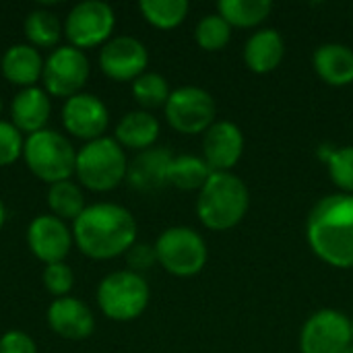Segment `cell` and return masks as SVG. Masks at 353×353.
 I'll list each match as a JSON object with an SVG mask.
<instances>
[{
    "label": "cell",
    "mask_w": 353,
    "mask_h": 353,
    "mask_svg": "<svg viewBox=\"0 0 353 353\" xmlns=\"http://www.w3.org/2000/svg\"><path fill=\"white\" fill-rule=\"evenodd\" d=\"M0 353H37V345L29 333L10 329L0 335Z\"/></svg>",
    "instance_id": "836d02e7"
},
{
    "label": "cell",
    "mask_w": 353,
    "mask_h": 353,
    "mask_svg": "<svg viewBox=\"0 0 353 353\" xmlns=\"http://www.w3.org/2000/svg\"><path fill=\"white\" fill-rule=\"evenodd\" d=\"M163 112L168 124L174 130L182 134H199L215 122L217 103L207 89L196 85H182L172 89Z\"/></svg>",
    "instance_id": "30bf717a"
},
{
    "label": "cell",
    "mask_w": 353,
    "mask_h": 353,
    "mask_svg": "<svg viewBox=\"0 0 353 353\" xmlns=\"http://www.w3.org/2000/svg\"><path fill=\"white\" fill-rule=\"evenodd\" d=\"M27 246L31 254L43 265L64 263L74 246L72 228L66 221L54 217L52 213H41L27 225Z\"/></svg>",
    "instance_id": "5bb4252c"
},
{
    "label": "cell",
    "mask_w": 353,
    "mask_h": 353,
    "mask_svg": "<svg viewBox=\"0 0 353 353\" xmlns=\"http://www.w3.org/2000/svg\"><path fill=\"white\" fill-rule=\"evenodd\" d=\"M50 114L52 97L39 85L19 89L10 101V122L27 137L48 128Z\"/></svg>",
    "instance_id": "ac0fdd59"
},
{
    "label": "cell",
    "mask_w": 353,
    "mask_h": 353,
    "mask_svg": "<svg viewBox=\"0 0 353 353\" xmlns=\"http://www.w3.org/2000/svg\"><path fill=\"white\" fill-rule=\"evenodd\" d=\"M203 159L213 172H232L244 153L242 128L232 120H215L203 132Z\"/></svg>",
    "instance_id": "9a60e30c"
},
{
    "label": "cell",
    "mask_w": 353,
    "mask_h": 353,
    "mask_svg": "<svg viewBox=\"0 0 353 353\" xmlns=\"http://www.w3.org/2000/svg\"><path fill=\"white\" fill-rule=\"evenodd\" d=\"M174 153L168 147H149L139 151L132 161H128L126 182L141 192H153L168 184V172Z\"/></svg>",
    "instance_id": "e0dca14e"
},
{
    "label": "cell",
    "mask_w": 353,
    "mask_h": 353,
    "mask_svg": "<svg viewBox=\"0 0 353 353\" xmlns=\"http://www.w3.org/2000/svg\"><path fill=\"white\" fill-rule=\"evenodd\" d=\"M46 203H48L50 213L66 223L74 221L87 209L85 192H83L81 184H77L72 180H62V182L50 184L46 190Z\"/></svg>",
    "instance_id": "cb8c5ba5"
},
{
    "label": "cell",
    "mask_w": 353,
    "mask_h": 353,
    "mask_svg": "<svg viewBox=\"0 0 353 353\" xmlns=\"http://www.w3.org/2000/svg\"><path fill=\"white\" fill-rule=\"evenodd\" d=\"M329 176L341 192L353 194V145L335 149L327 159Z\"/></svg>",
    "instance_id": "f546056e"
},
{
    "label": "cell",
    "mask_w": 353,
    "mask_h": 353,
    "mask_svg": "<svg viewBox=\"0 0 353 353\" xmlns=\"http://www.w3.org/2000/svg\"><path fill=\"white\" fill-rule=\"evenodd\" d=\"M126 265L128 271H134L141 275V271L151 269L153 265H157V252H155V244H147V242H134L128 250H126Z\"/></svg>",
    "instance_id": "d6a6232c"
},
{
    "label": "cell",
    "mask_w": 353,
    "mask_h": 353,
    "mask_svg": "<svg viewBox=\"0 0 353 353\" xmlns=\"http://www.w3.org/2000/svg\"><path fill=\"white\" fill-rule=\"evenodd\" d=\"M312 252L335 269H353V194L335 192L321 199L306 219Z\"/></svg>",
    "instance_id": "7a4b0ae2"
},
{
    "label": "cell",
    "mask_w": 353,
    "mask_h": 353,
    "mask_svg": "<svg viewBox=\"0 0 353 353\" xmlns=\"http://www.w3.org/2000/svg\"><path fill=\"white\" fill-rule=\"evenodd\" d=\"M273 10L271 0H219L217 12L232 27H254L263 23Z\"/></svg>",
    "instance_id": "484cf974"
},
{
    "label": "cell",
    "mask_w": 353,
    "mask_h": 353,
    "mask_svg": "<svg viewBox=\"0 0 353 353\" xmlns=\"http://www.w3.org/2000/svg\"><path fill=\"white\" fill-rule=\"evenodd\" d=\"M352 343V319L335 308L312 312L300 331L302 353H341Z\"/></svg>",
    "instance_id": "8fae6325"
},
{
    "label": "cell",
    "mask_w": 353,
    "mask_h": 353,
    "mask_svg": "<svg viewBox=\"0 0 353 353\" xmlns=\"http://www.w3.org/2000/svg\"><path fill=\"white\" fill-rule=\"evenodd\" d=\"M159 120L147 112V110H132L126 112L114 130V139L116 143L126 151H145L149 147H155V141L159 139Z\"/></svg>",
    "instance_id": "7402d4cb"
},
{
    "label": "cell",
    "mask_w": 353,
    "mask_h": 353,
    "mask_svg": "<svg viewBox=\"0 0 353 353\" xmlns=\"http://www.w3.org/2000/svg\"><path fill=\"white\" fill-rule=\"evenodd\" d=\"M352 339H353V319H352Z\"/></svg>",
    "instance_id": "74e56055"
},
{
    "label": "cell",
    "mask_w": 353,
    "mask_h": 353,
    "mask_svg": "<svg viewBox=\"0 0 353 353\" xmlns=\"http://www.w3.org/2000/svg\"><path fill=\"white\" fill-rule=\"evenodd\" d=\"M139 10L149 25L157 29H174L186 19L190 4L188 0H141Z\"/></svg>",
    "instance_id": "4316f807"
},
{
    "label": "cell",
    "mask_w": 353,
    "mask_h": 353,
    "mask_svg": "<svg viewBox=\"0 0 353 353\" xmlns=\"http://www.w3.org/2000/svg\"><path fill=\"white\" fill-rule=\"evenodd\" d=\"M151 300L149 283L143 275L122 269L108 273L97 285V306L101 314L116 323L139 319Z\"/></svg>",
    "instance_id": "8992f818"
},
{
    "label": "cell",
    "mask_w": 353,
    "mask_h": 353,
    "mask_svg": "<svg viewBox=\"0 0 353 353\" xmlns=\"http://www.w3.org/2000/svg\"><path fill=\"white\" fill-rule=\"evenodd\" d=\"M4 221H6V207H4V203H2V199H0V230H2V225H4Z\"/></svg>",
    "instance_id": "e575fe53"
},
{
    "label": "cell",
    "mask_w": 353,
    "mask_h": 353,
    "mask_svg": "<svg viewBox=\"0 0 353 353\" xmlns=\"http://www.w3.org/2000/svg\"><path fill=\"white\" fill-rule=\"evenodd\" d=\"M130 89H132L134 101L147 112L153 108H163L165 101L170 99V93H172L168 79L159 72H153V70H147L141 77H137L130 83Z\"/></svg>",
    "instance_id": "83f0119b"
},
{
    "label": "cell",
    "mask_w": 353,
    "mask_h": 353,
    "mask_svg": "<svg viewBox=\"0 0 353 353\" xmlns=\"http://www.w3.org/2000/svg\"><path fill=\"white\" fill-rule=\"evenodd\" d=\"M128 157L114 137H101L77 149L74 176L93 192H110L126 180Z\"/></svg>",
    "instance_id": "277c9868"
},
{
    "label": "cell",
    "mask_w": 353,
    "mask_h": 353,
    "mask_svg": "<svg viewBox=\"0 0 353 353\" xmlns=\"http://www.w3.org/2000/svg\"><path fill=\"white\" fill-rule=\"evenodd\" d=\"M101 72L118 83H132L137 77L147 72L149 50L134 35H114L99 50Z\"/></svg>",
    "instance_id": "7c38bea8"
},
{
    "label": "cell",
    "mask_w": 353,
    "mask_h": 353,
    "mask_svg": "<svg viewBox=\"0 0 353 353\" xmlns=\"http://www.w3.org/2000/svg\"><path fill=\"white\" fill-rule=\"evenodd\" d=\"M116 27V12L103 0L77 2L64 17V37L68 46L79 50L101 48L110 41Z\"/></svg>",
    "instance_id": "ba28073f"
},
{
    "label": "cell",
    "mask_w": 353,
    "mask_h": 353,
    "mask_svg": "<svg viewBox=\"0 0 353 353\" xmlns=\"http://www.w3.org/2000/svg\"><path fill=\"white\" fill-rule=\"evenodd\" d=\"M250 209V190L246 182L232 172H213L196 196V215L213 232L236 228Z\"/></svg>",
    "instance_id": "3957f363"
},
{
    "label": "cell",
    "mask_w": 353,
    "mask_h": 353,
    "mask_svg": "<svg viewBox=\"0 0 353 353\" xmlns=\"http://www.w3.org/2000/svg\"><path fill=\"white\" fill-rule=\"evenodd\" d=\"M194 39L207 52L223 50L232 39V25L219 12L205 14L194 27Z\"/></svg>",
    "instance_id": "f1b7e54d"
},
{
    "label": "cell",
    "mask_w": 353,
    "mask_h": 353,
    "mask_svg": "<svg viewBox=\"0 0 353 353\" xmlns=\"http://www.w3.org/2000/svg\"><path fill=\"white\" fill-rule=\"evenodd\" d=\"M285 58V39L273 29L265 27L254 31L244 43V62L252 72L267 74L275 70Z\"/></svg>",
    "instance_id": "ffe728a7"
},
{
    "label": "cell",
    "mask_w": 353,
    "mask_h": 353,
    "mask_svg": "<svg viewBox=\"0 0 353 353\" xmlns=\"http://www.w3.org/2000/svg\"><path fill=\"white\" fill-rule=\"evenodd\" d=\"M89 74L91 66L87 54L68 43H60L48 54V58H43L41 87L50 97L68 99L77 93H83Z\"/></svg>",
    "instance_id": "9c48e42d"
},
{
    "label": "cell",
    "mask_w": 353,
    "mask_h": 353,
    "mask_svg": "<svg viewBox=\"0 0 353 353\" xmlns=\"http://www.w3.org/2000/svg\"><path fill=\"white\" fill-rule=\"evenodd\" d=\"M23 33L29 46L52 52L60 46V39L64 35V23L56 12L48 8H33L23 21Z\"/></svg>",
    "instance_id": "603a6c76"
},
{
    "label": "cell",
    "mask_w": 353,
    "mask_h": 353,
    "mask_svg": "<svg viewBox=\"0 0 353 353\" xmlns=\"http://www.w3.org/2000/svg\"><path fill=\"white\" fill-rule=\"evenodd\" d=\"M23 145H25L23 132L10 120L0 118V168H8L17 159H21Z\"/></svg>",
    "instance_id": "1f68e13d"
},
{
    "label": "cell",
    "mask_w": 353,
    "mask_h": 353,
    "mask_svg": "<svg viewBox=\"0 0 353 353\" xmlns=\"http://www.w3.org/2000/svg\"><path fill=\"white\" fill-rule=\"evenodd\" d=\"M46 323L52 329V333L68 341H83L91 337L95 331L93 310L72 296L52 300V304L46 310Z\"/></svg>",
    "instance_id": "2e32d148"
},
{
    "label": "cell",
    "mask_w": 353,
    "mask_h": 353,
    "mask_svg": "<svg viewBox=\"0 0 353 353\" xmlns=\"http://www.w3.org/2000/svg\"><path fill=\"white\" fill-rule=\"evenodd\" d=\"M41 283L50 296L56 298H66L70 296V290L74 285V273L66 263H52L43 265L41 271Z\"/></svg>",
    "instance_id": "4dcf8cb0"
},
{
    "label": "cell",
    "mask_w": 353,
    "mask_h": 353,
    "mask_svg": "<svg viewBox=\"0 0 353 353\" xmlns=\"http://www.w3.org/2000/svg\"><path fill=\"white\" fill-rule=\"evenodd\" d=\"M155 252L157 265L176 277L199 275L209 259L205 238L188 225H174L163 230L155 240Z\"/></svg>",
    "instance_id": "52a82bcc"
},
{
    "label": "cell",
    "mask_w": 353,
    "mask_h": 353,
    "mask_svg": "<svg viewBox=\"0 0 353 353\" xmlns=\"http://www.w3.org/2000/svg\"><path fill=\"white\" fill-rule=\"evenodd\" d=\"M2 108H4V103H2V97H0V114H2Z\"/></svg>",
    "instance_id": "8d00e7d4"
},
{
    "label": "cell",
    "mask_w": 353,
    "mask_h": 353,
    "mask_svg": "<svg viewBox=\"0 0 353 353\" xmlns=\"http://www.w3.org/2000/svg\"><path fill=\"white\" fill-rule=\"evenodd\" d=\"M0 72L10 85H14L19 89L35 87L37 83H41L43 58H41L39 50L29 46L27 41L12 43L4 50V54L0 58Z\"/></svg>",
    "instance_id": "d6986e66"
},
{
    "label": "cell",
    "mask_w": 353,
    "mask_h": 353,
    "mask_svg": "<svg viewBox=\"0 0 353 353\" xmlns=\"http://www.w3.org/2000/svg\"><path fill=\"white\" fill-rule=\"evenodd\" d=\"M213 170L203 157L196 155H174L168 172V184L180 190H201L211 178Z\"/></svg>",
    "instance_id": "d4e9b609"
},
{
    "label": "cell",
    "mask_w": 353,
    "mask_h": 353,
    "mask_svg": "<svg viewBox=\"0 0 353 353\" xmlns=\"http://www.w3.org/2000/svg\"><path fill=\"white\" fill-rule=\"evenodd\" d=\"M137 219L118 203H93L72 221L74 246L89 259L110 261L137 242Z\"/></svg>",
    "instance_id": "6da1fadb"
},
{
    "label": "cell",
    "mask_w": 353,
    "mask_h": 353,
    "mask_svg": "<svg viewBox=\"0 0 353 353\" xmlns=\"http://www.w3.org/2000/svg\"><path fill=\"white\" fill-rule=\"evenodd\" d=\"M21 159L37 180L50 186L74 176L77 149L62 132L43 128L25 137Z\"/></svg>",
    "instance_id": "5b68a950"
},
{
    "label": "cell",
    "mask_w": 353,
    "mask_h": 353,
    "mask_svg": "<svg viewBox=\"0 0 353 353\" xmlns=\"http://www.w3.org/2000/svg\"><path fill=\"white\" fill-rule=\"evenodd\" d=\"M341 353H353V343L352 345H347V347H345V350H343Z\"/></svg>",
    "instance_id": "d590c367"
},
{
    "label": "cell",
    "mask_w": 353,
    "mask_h": 353,
    "mask_svg": "<svg viewBox=\"0 0 353 353\" xmlns=\"http://www.w3.org/2000/svg\"><path fill=\"white\" fill-rule=\"evenodd\" d=\"M312 66L316 74L333 87H345L353 83V50L347 43H321L312 54Z\"/></svg>",
    "instance_id": "44dd1931"
},
{
    "label": "cell",
    "mask_w": 353,
    "mask_h": 353,
    "mask_svg": "<svg viewBox=\"0 0 353 353\" xmlns=\"http://www.w3.org/2000/svg\"><path fill=\"white\" fill-rule=\"evenodd\" d=\"M60 118H62L64 130L70 137L81 139L85 143L105 137V130L110 126L108 105L103 103L101 97L87 93V91L64 99Z\"/></svg>",
    "instance_id": "4fadbf2b"
}]
</instances>
